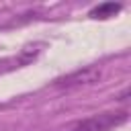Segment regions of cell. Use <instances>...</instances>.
<instances>
[{
    "label": "cell",
    "mask_w": 131,
    "mask_h": 131,
    "mask_svg": "<svg viewBox=\"0 0 131 131\" xmlns=\"http://www.w3.org/2000/svg\"><path fill=\"white\" fill-rule=\"evenodd\" d=\"M119 10H121V4H117V2H104V4H98L96 8H92L90 16L92 18H111Z\"/></svg>",
    "instance_id": "3957f363"
},
{
    "label": "cell",
    "mask_w": 131,
    "mask_h": 131,
    "mask_svg": "<svg viewBox=\"0 0 131 131\" xmlns=\"http://www.w3.org/2000/svg\"><path fill=\"white\" fill-rule=\"evenodd\" d=\"M2 10H6V4H0V12H2Z\"/></svg>",
    "instance_id": "277c9868"
},
{
    "label": "cell",
    "mask_w": 131,
    "mask_h": 131,
    "mask_svg": "<svg viewBox=\"0 0 131 131\" xmlns=\"http://www.w3.org/2000/svg\"><path fill=\"white\" fill-rule=\"evenodd\" d=\"M102 78V68L100 66H86V68H80L63 78H57L53 82L55 88H66V90H72V88H82V86H92V84H98Z\"/></svg>",
    "instance_id": "6da1fadb"
},
{
    "label": "cell",
    "mask_w": 131,
    "mask_h": 131,
    "mask_svg": "<svg viewBox=\"0 0 131 131\" xmlns=\"http://www.w3.org/2000/svg\"><path fill=\"white\" fill-rule=\"evenodd\" d=\"M127 121V113H100V115H94L90 119H84L80 121L74 131H111L113 127L121 125Z\"/></svg>",
    "instance_id": "7a4b0ae2"
}]
</instances>
